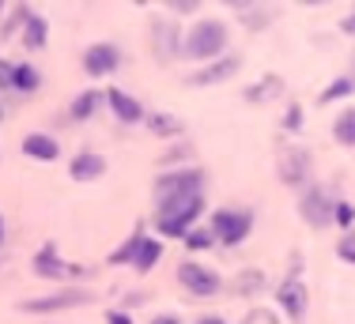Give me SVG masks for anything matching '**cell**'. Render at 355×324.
Returning <instances> with one entry per match:
<instances>
[{
    "label": "cell",
    "instance_id": "1",
    "mask_svg": "<svg viewBox=\"0 0 355 324\" xmlns=\"http://www.w3.org/2000/svg\"><path fill=\"white\" fill-rule=\"evenodd\" d=\"M205 211V192H189V196H174V200H159L155 208V230L166 237H182L193 230V223Z\"/></svg>",
    "mask_w": 355,
    "mask_h": 324
},
{
    "label": "cell",
    "instance_id": "13",
    "mask_svg": "<svg viewBox=\"0 0 355 324\" xmlns=\"http://www.w3.org/2000/svg\"><path fill=\"white\" fill-rule=\"evenodd\" d=\"M106 102H110V109L117 114V121H121V125H137V121H144V114H148L137 98L125 95V91H117V87L106 91Z\"/></svg>",
    "mask_w": 355,
    "mask_h": 324
},
{
    "label": "cell",
    "instance_id": "24",
    "mask_svg": "<svg viewBox=\"0 0 355 324\" xmlns=\"http://www.w3.org/2000/svg\"><path fill=\"white\" fill-rule=\"evenodd\" d=\"M140 242H144V230L137 226L129 237H125V245H121V249H114V253H110V260H106V264H132V257H137V249H140Z\"/></svg>",
    "mask_w": 355,
    "mask_h": 324
},
{
    "label": "cell",
    "instance_id": "28",
    "mask_svg": "<svg viewBox=\"0 0 355 324\" xmlns=\"http://www.w3.org/2000/svg\"><path fill=\"white\" fill-rule=\"evenodd\" d=\"M185 245H189L193 253H200V249H212L216 237H212V230H189V234H185Z\"/></svg>",
    "mask_w": 355,
    "mask_h": 324
},
{
    "label": "cell",
    "instance_id": "40",
    "mask_svg": "<svg viewBox=\"0 0 355 324\" xmlns=\"http://www.w3.org/2000/svg\"><path fill=\"white\" fill-rule=\"evenodd\" d=\"M348 80L355 83V53H352V72H348Z\"/></svg>",
    "mask_w": 355,
    "mask_h": 324
},
{
    "label": "cell",
    "instance_id": "18",
    "mask_svg": "<svg viewBox=\"0 0 355 324\" xmlns=\"http://www.w3.org/2000/svg\"><path fill=\"white\" fill-rule=\"evenodd\" d=\"M234 15L242 19V27H246V30H265L268 19H272V15H268V8L246 4V0H242V4H234Z\"/></svg>",
    "mask_w": 355,
    "mask_h": 324
},
{
    "label": "cell",
    "instance_id": "23",
    "mask_svg": "<svg viewBox=\"0 0 355 324\" xmlns=\"http://www.w3.org/2000/svg\"><path fill=\"white\" fill-rule=\"evenodd\" d=\"M42 87V72L35 64H15V83L12 91H19V95H38Z\"/></svg>",
    "mask_w": 355,
    "mask_h": 324
},
{
    "label": "cell",
    "instance_id": "27",
    "mask_svg": "<svg viewBox=\"0 0 355 324\" xmlns=\"http://www.w3.org/2000/svg\"><path fill=\"white\" fill-rule=\"evenodd\" d=\"M352 91H355V83L348 80V75H340L336 83H329V87L321 91V95H318V102H321V106H329V102H336V98H348Z\"/></svg>",
    "mask_w": 355,
    "mask_h": 324
},
{
    "label": "cell",
    "instance_id": "36",
    "mask_svg": "<svg viewBox=\"0 0 355 324\" xmlns=\"http://www.w3.org/2000/svg\"><path fill=\"white\" fill-rule=\"evenodd\" d=\"M340 30H344V34H355V12H348V15L340 19Z\"/></svg>",
    "mask_w": 355,
    "mask_h": 324
},
{
    "label": "cell",
    "instance_id": "7",
    "mask_svg": "<svg viewBox=\"0 0 355 324\" xmlns=\"http://www.w3.org/2000/svg\"><path fill=\"white\" fill-rule=\"evenodd\" d=\"M205 192V174L200 170H178V174H159L155 177V204L174 200V196Z\"/></svg>",
    "mask_w": 355,
    "mask_h": 324
},
{
    "label": "cell",
    "instance_id": "12",
    "mask_svg": "<svg viewBox=\"0 0 355 324\" xmlns=\"http://www.w3.org/2000/svg\"><path fill=\"white\" fill-rule=\"evenodd\" d=\"M117 64H121V53H117V46H110V42H95V46H87V53H83V68H87V75H95V80L117 72Z\"/></svg>",
    "mask_w": 355,
    "mask_h": 324
},
{
    "label": "cell",
    "instance_id": "17",
    "mask_svg": "<svg viewBox=\"0 0 355 324\" xmlns=\"http://www.w3.org/2000/svg\"><path fill=\"white\" fill-rule=\"evenodd\" d=\"M144 121H148V132L159 136V140H174V136H182V121H178L174 114H166V109H148Z\"/></svg>",
    "mask_w": 355,
    "mask_h": 324
},
{
    "label": "cell",
    "instance_id": "37",
    "mask_svg": "<svg viewBox=\"0 0 355 324\" xmlns=\"http://www.w3.org/2000/svg\"><path fill=\"white\" fill-rule=\"evenodd\" d=\"M171 8H174V12H193L197 4H193V0H178V4H171Z\"/></svg>",
    "mask_w": 355,
    "mask_h": 324
},
{
    "label": "cell",
    "instance_id": "30",
    "mask_svg": "<svg viewBox=\"0 0 355 324\" xmlns=\"http://www.w3.org/2000/svg\"><path fill=\"white\" fill-rule=\"evenodd\" d=\"M242 324H280V321H276V313H272V309H250Z\"/></svg>",
    "mask_w": 355,
    "mask_h": 324
},
{
    "label": "cell",
    "instance_id": "25",
    "mask_svg": "<svg viewBox=\"0 0 355 324\" xmlns=\"http://www.w3.org/2000/svg\"><path fill=\"white\" fill-rule=\"evenodd\" d=\"M333 136H336V143H344V147H355V109H344V114L336 117Z\"/></svg>",
    "mask_w": 355,
    "mask_h": 324
},
{
    "label": "cell",
    "instance_id": "16",
    "mask_svg": "<svg viewBox=\"0 0 355 324\" xmlns=\"http://www.w3.org/2000/svg\"><path fill=\"white\" fill-rule=\"evenodd\" d=\"M151 38H155V57L163 64L171 61V57L178 53V46H182V42H178V27H174V23H166V19L151 23Z\"/></svg>",
    "mask_w": 355,
    "mask_h": 324
},
{
    "label": "cell",
    "instance_id": "33",
    "mask_svg": "<svg viewBox=\"0 0 355 324\" xmlns=\"http://www.w3.org/2000/svg\"><path fill=\"white\" fill-rule=\"evenodd\" d=\"M299 129H302V109L291 106V109H287V117H284V132H299Z\"/></svg>",
    "mask_w": 355,
    "mask_h": 324
},
{
    "label": "cell",
    "instance_id": "6",
    "mask_svg": "<svg viewBox=\"0 0 355 324\" xmlns=\"http://www.w3.org/2000/svg\"><path fill=\"white\" fill-rule=\"evenodd\" d=\"M31 264H35V276H42V279H83V276H91L83 264H69V260L57 257V245L53 242L42 245Z\"/></svg>",
    "mask_w": 355,
    "mask_h": 324
},
{
    "label": "cell",
    "instance_id": "8",
    "mask_svg": "<svg viewBox=\"0 0 355 324\" xmlns=\"http://www.w3.org/2000/svg\"><path fill=\"white\" fill-rule=\"evenodd\" d=\"M178 283H182L189 294H197V298H212V294H219V287H223V279H219L212 268H205V264H193V260H185L182 268H178Z\"/></svg>",
    "mask_w": 355,
    "mask_h": 324
},
{
    "label": "cell",
    "instance_id": "38",
    "mask_svg": "<svg viewBox=\"0 0 355 324\" xmlns=\"http://www.w3.org/2000/svg\"><path fill=\"white\" fill-rule=\"evenodd\" d=\"M151 324H182V321H178V317H171V313H159V317L151 321Z\"/></svg>",
    "mask_w": 355,
    "mask_h": 324
},
{
    "label": "cell",
    "instance_id": "10",
    "mask_svg": "<svg viewBox=\"0 0 355 324\" xmlns=\"http://www.w3.org/2000/svg\"><path fill=\"white\" fill-rule=\"evenodd\" d=\"M239 72H242V57L223 53L219 61H208L205 68H197V72L189 75V87H216V83H227Z\"/></svg>",
    "mask_w": 355,
    "mask_h": 324
},
{
    "label": "cell",
    "instance_id": "22",
    "mask_svg": "<svg viewBox=\"0 0 355 324\" xmlns=\"http://www.w3.org/2000/svg\"><path fill=\"white\" fill-rule=\"evenodd\" d=\"M159 257H163V242H155V237H144L137 257H132V268L137 271H151L159 264Z\"/></svg>",
    "mask_w": 355,
    "mask_h": 324
},
{
    "label": "cell",
    "instance_id": "2",
    "mask_svg": "<svg viewBox=\"0 0 355 324\" xmlns=\"http://www.w3.org/2000/svg\"><path fill=\"white\" fill-rule=\"evenodd\" d=\"M185 53L182 57H193V61H219L223 57V49H227V27L219 19H200V23H193V30H189V38H185Z\"/></svg>",
    "mask_w": 355,
    "mask_h": 324
},
{
    "label": "cell",
    "instance_id": "21",
    "mask_svg": "<svg viewBox=\"0 0 355 324\" xmlns=\"http://www.w3.org/2000/svg\"><path fill=\"white\" fill-rule=\"evenodd\" d=\"M103 91H83V95H76V102H72V121H87V117H95L98 114V106H103Z\"/></svg>",
    "mask_w": 355,
    "mask_h": 324
},
{
    "label": "cell",
    "instance_id": "34",
    "mask_svg": "<svg viewBox=\"0 0 355 324\" xmlns=\"http://www.w3.org/2000/svg\"><path fill=\"white\" fill-rule=\"evenodd\" d=\"M193 155V147H171L163 155V166H171V162H182V159H189Z\"/></svg>",
    "mask_w": 355,
    "mask_h": 324
},
{
    "label": "cell",
    "instance_id": "26",
    "mask_svg": "<svg viewBox=\"0 0 355 324\" xmlns=\"http://www.w3.org/2000/svg\"><path fill=\"white\" fill-rule=\"evenodd\" d=\"M261 291H265V276H261L257 268L239 271V279H234V294H261Z\"/></svg>",
    "mask_w": 355,
    "mask_h": 324
},
{
    "label": "cell",
    "instance_id": "4",
    "mask_svg": "<svg viewBox=\"0 0 355 324\" xmlns=\"http://www.w3.org/2000/svg\"><path fill=\"white\" fill-rule=\"evenodd\" d=\"M250 226H253L250 211H239V208H219V211H212V237H216V242H223V245L246 242Z\"/></svg>",
    "mask_w": 355,
    "mask_h": 324
},
{
    "label": "cell",
    "instance_id": "43",
    "mask_svg": "<svg viewBox=\"0 0 355 324\" xmlns=\"http://www.w3.org/2000/svg\"><path fill=\"white\" fill-rule=\"evenodd\" d=\"M0 12H4V8H0Z\"/></svg>",
    "mask_w": 355,
    "mask_h": 324
},
{
    "label": "cell",
    "instance_id": "19",
    "mask_svg": "<svg viewBox=\"0 0 355 324\" xmlns=\"http://www.w3.org/2000/svg\"><path fill=\"white\" fill-rule=\"evenodd\" d=\"M46 34H49V23L38 12H27V19H23V42H27V49H42L46 46Z\"/></svg>",
    "mask_w": 355,
    "mask_h": 324
},
{
    "label": "cell",
    "instance_id": "31",
    "mask_svg": "<svg viewBox=\"0 0 355 324\" xmlns=\"http://www.w3.org/2000/svg\"><path fill=\"white\" fill-rule=\"evenodd\" d=\"M352 219H355V208H352V204H336V208H333V223H340V226H352Z\"/></svg>",
    "mask_w": 355,
    "mask_h": 324
},
{
    "label": "cell",
    "instance_id": "42",
    "mask_svg": "<svg viewBox=\"0 0 355 324\" xmlns=\"http://www.w3.org/2000/svg\"><path fill=\"white\" fill-rule=\"evenodd\" d=\"M0 121H4V106H0Z\"/></svg>",
    "mask_w": 355,
    "mask_h": 324
},
{
    "label": "cell",
    "instance_id": "32",
    "mask_svg": "<svg viewBox=\"0 0 355 324\" xmlns=\"http://www.w3.org/2000/svg\"><path fill=\"white\" fill-rule=\"evenodd\" d=\"M12 83H15V64L0 57V91H8V87H12Z\"/></svg>",
    "mask_w": 355,
    "mask_h": 324
},
{
    "label": "cell",
    "instance_id": "29",
    "mask_svg": "<svg viewBox=\"0 0 355 324\" xmlns=\"http://www.w3.org/2000/svg\"><path fill=\"white\" fill-rule=\"evenodd\" d=\"M336 257H340L344 264H355V230H348V234L336 242Z\"/></svg>",
    "mask_w": 355,
    "mask_h": 324
},
{
    "label": "cell",
    "instance_id": "39",
    "mask_svg": "<svg viewBox=\"0 0 355 324\" xmlns=\"http://www.w3.org/2000/svg\"><path fill=\"white\" fill-rule=\"evenodd\" d=\"M197 324H227L223 317H205V321H197Z\"/></svg>",
    "mask_w": 355,
    "mask_h": 324
},
{
    "label": "cell",
    "instance_id": "20",
    "mask_svg": "<svg viewBox=\"0 0 355 324\" xmlns=\"http://www.w3.org/2000/svg\"><path fill=\"white\" fill-rule=\"evenodd\" d=\"M280 95H284V80L280 75H265V80H257V87L246 91V102H257L261 106V102H276Z\"/></svg>",
    "mask_w": 355,
    "mask_h": 324
},
{
    "label": "cell",
    "instance_id": "14",
    "mask_svg": "<svg viewBox=\"0 0 355 324\" xmlns=\"http://www.w3.org/2000/svg\"><path fill=\"white\" fill-rule=\"evenodd\" d=\"M69 174H72V181H98V177L106 174V159L98 155V151H80V155L72 159Z\"/></svg>",
    "mask_w": 355,
    "mask_h": 324
},
{
    "label": "cell",
    "instance_id": "11",
    "mask_svg": "<svg viewBox=\"0 0 355 324\" xmlns=\"http://www.w3.org/2000/svg\"><path fill=\"white\" fill-rule=\"evenodd\" d=\"M333 208H336V204L329 200V192L318 189V185H310V189L299 196V215L306 219L310 226H318V230L333 223Z\"/></svg>",
    "mask_w": 355,
    "mask_h": 324
},
{
    "label": "cell",
    "instance_id": "3",
    "mask_svg": "<svg viewBox=\"0 0 355 324\" xmlns=\"http://www.w3.org/2000/svg\"><path fill=\"white\" fill-rule=\"evenodd\" d=\"M95 294L83 291V287H69V291L57 294H42L31 298V302H19V313H35V317H46V313H64V309H80V305H91Z\"/></svg>",
    "mask_w": 355,
    "mask_h": 324
},
{
    "label": "cell",
    "instance_id": "5",
    "mask_svg": "<svg viewBox=\"0 0 355 324\" xmlns=\"http://www.w3.org/2000/svg\"><path fill=\"white\" fill-rule=\"evenodd\" d=\"M310 170H314V159H310L306 147L291 143V147H280V162H276V174H280L284 185L299 189V185L310 181Z\"/></svg>",
    "mask_w": 355,
    "mask_h": 324
},
{
    "label": "cell",
    "instance_id": "41",
    "mask_svg": "<svg viewBox=\"0 0 355 324\" xmlns=\"http://www.w3.org/2000/svg\"><path fill=\"white\" fill-rule=\"evenodd\" d=\"M0 245H4V219H0Z\"/></svg>",
    "mask_w": 355,
    "mask_h": 324
},
{
    "label": "cell",
    "instance_id": "35",
    "mask_svg": "<svg viewBox=\"0 0 355 324\" xmlns=\"http://www.w3.org/2000/svg\"><path fill=\"white\" fill-rule=\"evenodd\" d=\"M106 324H132V317L125 309H106Z\"/></svg>",
    "mask_w": 355,
    "mask_h": 324
},
{
    "label": "cell",
    "instance_id": "15",
    "mask_svg": "<svg viewBox=\"0 0 355 324\" xmlns=\"http://www.w3.org/2000/svg\"><path fill=\"white\" fill-rule=\"evenodd\" d=\"M23 155H31L38 162H57L61 159V143L46 132H31V136H23Z\"/></svg>",
    "mask_w": 355,
    "mask_h": 324
},
{
    "label": "cell",
    "instance_id": "9",
    "mask_svg": "<svg viewBox=\"0 0 355 324\" xmlns=\"http://www.w3.org/2000/svg\"><path fill=\"white\" fill-rule=\"evenodd\" d=\"M276 302H280V309L287 313V321H291V324H302V321H306L310 294H306V287H302V279H299V276L284 279L280 291H276Z\"/></svg>",
    "mask_w": 355,
    "mask_h": 324
}]
</instances>
